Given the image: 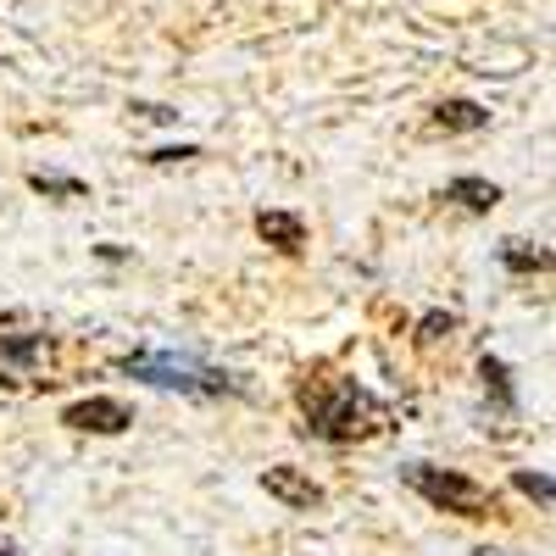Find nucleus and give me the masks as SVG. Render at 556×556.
<instances>
[{
	"instance_id": "1",
	"label": "nucleus",
	"mask_w": 556,
	"mask_h": 556,
	"mask_svg": "<svg viewBox=\"0 0 556 556\" xmlns=\"http://www.w3.org/2000/svg\"><path fill=\"white\" fill-rule=\"evenodd\" d=\"M295 401L306 417V434L329 440V445H356V440H374L379 429H390V406L374 390H362L356 379L306 374Z\"/></svg>"
},
{
	"instance_id": "2",
	"label": "nucleus",
	"mask_w": 556,
	"mask_h": 556,
	"mask_svg": "<svg viewBox=\"0 0 556 556\" xmlns=\"http://www.w3.org/2000/svg\"><path fill=\"white\" fill-rule=\"evenodd\" d=\"M117 374L139 379V384H156V390H178V395H195V401H217V395H235L240 379L223 374V367L201 362V356H173V351H134L117 356Z\"/></svg>"
},
{
	"instance_id": "3",
	"label": "nucleus",
	"mask_w": 556,
	"mask_h": 556,
	"mask_svg": "<svg viewBox=\"0 0 556 556\" xmlns=\"http://www.w3.org/2000/svg\"><path fill=\"white\" fill-rule=\"evenodd\" d=\"M406 490H417L429 506H440V513H456V518H490V490L468 473L456 468H429V462H412V468H401Z\"/></svg>"
},
{
	"instance_id": "4",
	"label": "nucleus",
	"mask_w": 556,
	"mask_h": 556,
	"mask_svg": "<svg viewBox=\"0 0 556 556\" xmlns=\"http://www.w3.org/2000/svg\"><path fill=\"white\" fill-rule=\"evenodd\" d=\"M62 424L78 434H123V429H134V406L117 395H84V401L62 406Z\"/></svg>"
},
{
	"instance_id": "5",
	"label": "nucleus",
	"mask_w": 556,
	"mask_h": 556,
	"mask_svg": "<svg viewBox=\"0 0 556 556\" xmlns=\"http://www.w3.org/2000/svg\"><path fill=\"white\" fill-rule=\"evenodd\" d=\"M45 356H51V334H0V384L39 379Z\"/></svg>"
},
{
	"instance_id": "6",
	"label": "nucleus",
	"mask_w": 556,
	"mask_h": 556,
	"mask_svg": "<svg viewBox=\"0 0 556 556\" xmlns=\"http://www.w3.org/2000/svg\"><path fill=\"white\" fill-rule=\"evenodd\" d=\"M262 490L273 501H285L290 513H312V506H323V484L312 473H301V468H267L262 473Z\"/></svg>"
},
{
	"instance_id": "7",
	"label": "nucleus",
	"mask_w": 556,
	"mask_h": 556,
	"mask_svg": "<svg viewBox=\"0 0 556 556\" xmlns=\"http://www.w3.org/2000/svg\"><path fill=\"white\" fill-rule=\"evenodd\" d=\"M440 201H456L462 212L484 217V212H495V206H501V184H490V178H473V173H462V178H451L445 190H440Z\"/></svg>"
},
{
	"instance_id": "8",
	"label": "nucleus",
	"mask_w": 556,
	"mask_h": 556,
	"mask_svg": "<svg viewBox=\"0 0 556 556\" xmlns=\"http://www.w3.org/2000/svg\"><path fill=\"white\" fill-rule=\"evenodd\" d=\"M256 235H262L273 251L295 256V251L306 245V223H301L295 212H256Z\"/></svg>"
},
{
	"instance_id": "9",
	"label": "nucleus",
	"mask_w": 556,
	"mask_h": 556,
	"mask_svg": "<svg viewBox=\"0 0 556 556\" xmlns=\"http://www.w3.org/2000/svg\"><path fill=\"white\" fill-rule=\"evenodd\" d=\"M429 123H434L440 134H479V128H490V112H484L479 101H440Z\"/></svg>"
},
{
	"instance_id": "10",
	"label": "nucleus",
	"mask_w": 556,
	"mask_h": 556,
	"mask_svg": "<svg viewBox=\"0 0 556 556\" xmlns=\"http://www.w3.org/2000/svg\"><path fill=\"white\" fill-rule=\"evenodd\" d=\"M28 190L34 195H56V201H84L89 184L84 178H67V173H28Z\"/></svg>"
},
{
	"instance_id": "11",
	"label": "nucleus",
	"mask_w": 556,
	"mask_h": 556,
	"mask_svg": "<svg viewBox=\"0 0 556 556\" xmlns=\"http://www.w3.org/2000/svg\"><path fill=\"white\" fill-rule=\"evenodd\" d=\"M479 379H484V390L495 395L501 412H518V395H513V374H506V362L484 356V362H479Z\"/></svg>"
},
{
	"instance_id": "12",
	"label": "nucleus",
	"mask_w": 556,
	"mask_h": 556,
	"mask_svg": "<svg viewBox=\"0 0 556 556\" xmlns=\"http://www.w3.org/2000/svg\"><path fill=\"white\" fill-rule=\"evenodd\" d=\"M501 267L506 273H545L551 267V251H534L529 240H506L501 245Z\"/></svg>"
},
{
	"instance_id": "13",
	"label": "nucleus",
	"mask_w": 556,
	"mask_h": 556,
	"mask_svg": "<svg viewBox=\"0 0 556 556\" xmlns=\"http://www.w3.org/2000/svg\"><path fill=\"white\" fill-rule=\"evenodd\" d=\"M451 334H456V317L451 312H429L424 323H417V345H424V351L440 345V340H451Z\"/></svg>"
},
{
	"instance_id": "14",
	"label": "nucleus",
	"mask_w": 556,
	"mask_h": 556,
	"mask_svg": "<svg viewBox=\"0 0 556 556\" xmlns=\"http://www.w3.org/2000/svg\"><path fill=\"white\" fill-rule=\"evenodd\" d=\"M513 484H518L523 495H534L540 506H551V495H556V490H551V473H529V468H518V473H513Z\"/></svg>"
},
{
	"instance_id": "15",
	"label": "nucleus",
	"mask_w": 556,
	"mask_h": 556,
	"mask_svg": "<svg viewBox=\"0 0 556 556\" xmlns=\"http://www.w3.org/2000/svg\"><path fill=\"white\" fill-rule=\"evenodd\" d=\"M195 156H201L195 146H167V151H151L146 162H156V167H167V162H195Z\"/></svg>"
},
{
	"instance_id": "16",
	"label": "nucleus",
	"mask_w": 556,
	"mask_h": 556,
	"mask_svg": "<svg viewBox=\"0 0 556 556\" xmlns=\"http://www.w3.org/2000/svg\"><path fill=\"white\" fill-rule=\"evenodd\" d=\"M139 112H146V117H156V123H173V117H178L173 106H139Z\"/></svg>"
},
{
	"instance_id": "17",
	"label": "nucleus",
	"mask_w": 556,
	"mask_h": 556,
	"mask_svg": "<svg viewBox=\"0 0 556 556\" xmlns=\"http://www.w3.org/2000/svg\"><path fill=\"white\" fill-rule=\"evenodd\" d=\"M0 556H17V551H12V545H0Z\"/></svg>"
},
{
	"instance_id": "18",
	"label": "nucleus",
	"mask_w": 556,
	"mask_h": 556,
	"mask_svg": "<svg viewBox=\"0 0 556 556\" xmlns=\"http://www.w3.org/2000/svg\"><path fill=\"white\" fill-rule=\"evenodd\" d=\"M0 323H12V312H0Z\"/></svg>"
}]
</instances>
